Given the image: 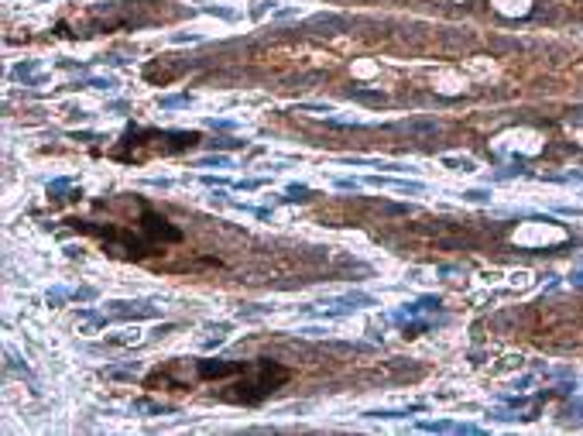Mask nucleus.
<instances>
[{
    "mask_svg": "<svg viewBox=\"0 0 583 436\" xmlns=\"http://www.w3.org/2000/svg\"><path fill=\"white\" fill-rule=\"evenodd\" d=\"M282 381H289V371H285L282 364L251 361V364H244L240 381L230 385L233 392H226V398H230V402H261V398H264L268 392H275Z\"/></svg>",
    "mask_w": 583,
    "mask_h": 436,
    "instance_id": "nucleus-1",
    "label": "nucleus"
},
{
    "mask_svg": "<svg viewBox=\"0 0 583 436\" xmlns=\"http://www.w3.org/2000/svg\"><path fill=\"white\" fill-rule=\"evenodd\" d=\"M199 378H230V374H240L244 371V361H199L196 364Z\"/></svg>",
    "mask_w": 583,
    "mask_h": 436,
    "instance_id": "nucleus-2",
    "label": "nucleus"
},
{
    "mask_svg": "<svg viewBox=\"0 0 583 436\" xmlns=\"http://www.w3.org/2000/svg\"><path fill=\"white\" fill-rule=\"evenodd\" d=\"M439 161H442L446 168H453V172H477V161L467 158V155H442Z\"/></svg>",
    "mask_w": 583,
    "mask_h": 436,
    "instance_id": "nucleus-3",
    "label": "nucleus"
},
{
    "mask_svg": "<svg viewBox=\"0 0 583 436\" xmlns=\"http://www.w3.org/2000/svg\"><path fill=\"white\" fill-rule=\"evenodd\" d=\"M196 165H199V168H213V165H217V168H226L230 158H226V155H206V158H199Z\"/></svg>",
    "mask_w": 583,
    "mask_h": 436,
    "instance_id": "nucleus-4",
    "label": "nucleus"
},
{
    "mask_svg": "<svg viewBox=\"0 0 583 436\" xmlns=\"http://www.w3.org/2000/svg\"><path fill=\"white\" fill-rule=\"evenodd\" d=\"M463 199H467V203H491V193H487V189H467Z\"/></svg>",
    "mask_w": 583,
    "mask_h": 436,
    "instance_id": "nucleus-5",
    "label": "nucleus"
},
{
    "mask_svg": "<svg viewBox=\"0 0 583 436\" xmlns=\"http://www.w3.org/2000/svg\"><path fill=\"white\" fill-rule=\"evenodd\" d=\"M89 86H93V89H113V86H117V79H113V76H93V79H89Z\"/></svg>",
    "mask_w": 583,
    "mask_h": 436,
    "instance_id": "nucleus-6",
    "label": "nucleus"
},
{
    "mask_svg": "<svg viewBox=\"0 0 583 436\" xmlns=\"http://www.w3.org/2000/svg\"><path fill=\"white\" fill-rule=\"evenodd\" d=\"M185 103H189V96H165V100H161L165 110H175V107H185Z\"/></svg>",
    "mask_w": 583,
    "mask_h": 436,
    "instance_id": "nucleus-7",
    "label": "nucleus"
},
{
    "mask_svg": "<svg viewBox=\"0 0 583 436\" xmlns=\"http://www.w3.org/2000/svg\"><path fill=\"white\" fill-rule=\"evenodd\" d=\"M289 199H309V189L305 186H289Z\"/></svg>",
    "mask_w": 583,
    "mask_h": 436,
    "instance_id": "nucleus-8",
    "label": "nucleus"
},
{
    "mask_svg": "<svg viewBox=\"0 0 583 436\" xmlns=\"http://www.w3.org/2000/svg\"><path fill=\"white\" fill-rule=\"evenodd\" d=\"M336 186H340V189H357V186H361V182H357V179H340V182H336Z\"/></svg>",
    "mask_w": 583,
    "mask_h": 436,
    "instance_id": "nucleus-9",
    "label": "nucleus"
},
{
    "mask_svg": "<svg viewBox=\"0 0 583 436\" xmlns=\"http://www.w3.org/2000/svg\"><path fill=\"white\" fill-rule=\"evenodd\" d=\"M563 182H583V172H570V175H563Z\"/></svg>",
    "mask_w": 583,
    "mask_h": 436,
    "instance_id": "nucleus-10",
    "label": "nucleus"
}]
</instances>
